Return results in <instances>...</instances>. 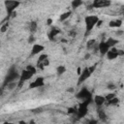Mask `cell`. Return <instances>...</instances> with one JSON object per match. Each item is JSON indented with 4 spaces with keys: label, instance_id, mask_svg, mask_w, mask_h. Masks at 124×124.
Masks as SVG:
<instances>
[{
    "label": "cell",
    "instance_id": "1",
    "mask_svg": "<svg viewBox=\"0 0 124 124\" xmlns=\"http://www.w3.org/2000/svg\"><path fill=\"white\" fill-rule=\"evenodd\" d=\"M20 78V74H18V72L16 71V67L15 66H12L9 70H8V73L4 78V81H3V87H6L9 83L11 82H15L16 80H18Z\"/></svg>",
    "mask_w": 124,
    "mask_h": 124
},
{
    "label": "cell",
    "instance_id": "2",
    "mask_svg": "<svg viewBox=\"0 0 124 124\" xmlns=\"http://www.w3.org/2000/svg\"><path fill=\"white\" fill-rule=\"evenodd\" d=\"M99 17L97 16H87L84 18V22H85V29L86 32L89 33L95 26H97V23L99 21Z\"/></svg>",
    "mask_w": 124,
    "mask_h": 124
},
{
    "label": "cell",
    "instance_id": "3",
    "mask_svg": "<svg viewBox=\"0 0 124 124\" xmlns=\"http://www.w3.org/2000/svg\"><path fill=\"white\" fill-rule=\"evenodd\" d=\"M77 99L79 100L80 102H84V101H92V93L88 90V88L86 87H82L76 95Z\"/></svg>",
    "mask_w": 124,
    "mask_h": 124
},
{
    "label": "cell",
    "instance_id": "4",
    "mask_svg": "<svg viewBox=\"0 0 124 124\" xmlns=\"http://www.w3.org/2000/svg\"><path fill=\"white\" fill-rule=\"evenodd\" d=\"M90 101H84V102H80L77 108V117L78 118H82L86 115L87 111H88V105L90 104Z\"/></svg>",
    "mask_w": 124,
    "mask_h": 124
},
{
    "label": "cell",
    "instance_id": "5",
    "mask_svg": "<svg viewBox=\"0 0 124 124\" xmlns=\"http://www.w3.org/2000/svg\"><path fill=\"white\" fill-rule=\"evenodd\" d=\"M33 76H34V75H33L31 72H29L28 70L24 69V70L21 72V74H20V78H19V79H18V81H17V87H21L22 84H23L26 80L30 79Z\"/></svg>",
    "mask_w": 124,
    "mask_h": 124
},
{
    "label": "cell",
    "instance_id": "6",
    "mask_svg": "<svg viewBox=\"0 0 124 124\" xmlns=\"http://www.w3.org/2000/svg\"><path fill=\"white\" fill-rule=\"evenodd\" d=\"M123 54H124V50L118 49V48H116V47L114 46V47H111V48L108 50V52L107 53V58H108V60H113V59H115V58H117L118 56L123 55Z\"/></svg>",
    "mask_w": 124,
    "mask_h": 124
},
{
    "label": "cell",
    "instance_id": "7",
    "mask_svg": "<svg viewBox=\"0 0 124 124\" xmlns=\"http://www.w3.org/2000/svg\"><path fill=\"white\" fill-rule=\"evenodd\" d=\"M4 4H5V7L7 9L8 15L10 16L15 13V9L19 5V2H17V1H5Z\"/></svg>",
    "mask_w": 124,
    "mask_h": 124
},
{
    "label": "cell",
    "instance_id": "8",
    "mask_svg": "<svg viewBox=\"0 0 124 124\" xmlns=\"http://www.w3.org/2000/svg\"><path fill=\"white\" fill-rule=\"evenodd\" d=\"M91 71H90V69H89V67H85L83 70H82V72H81V74L79 75V77H78V84H81V83H83L90 76H91Z\"/></svg>",
    "mask_w": 124,
    "mask_h": 124
},
{
    "label": "cell",
    "instance_id": "9",
    "mask_svg": "<svg viewBox=\"0 0 124 124\" xmlns=\"http://www.w3.org/2000/svg\"><path fill=\"white\" fill-rule=\"evenodd\" d=\"M45 85V79L43 77H38L36 78L35 80H33L30 84H29V88H40L43 87Z\"/></svg>",
    "mask_w": 124,
    "mask_h": 124
},
{
    "label": "cell",
    "instance_id": "10",
    "mask_svg": "<svg viewBox=\"0 0 124 124\" xmlns=\"http://www.w3.org/2000/svg\"><path fill=\"white\" fill-rule=\"evenodd\" d=\"M109 5H110V1H107V0H95L91 4V7H94V8H105V7H108Z\"/></svg>",
    "mask_w": 124,
    "mask_h": 124
},
{
    "label": "cell",
    "instance_id": "11",
    "mask_svg": "<svg viewBox=\"0 0 124 124\" xmlns=\"http://www.w3.org/2000/svg\"><path fill=\"white\" fill-rule=\"evenodd\" d=\"M98 49L100 51V53L102 55H107V53L108 52V50L110 49V47L108 46V45L106 43V41H103L99 44V46H98Z\"/></svg>",
    "mask_w": 124,
    "mask_h": 124
},
{
    "label": "cell",
    "instance_id": "12",
    "mask_svg": "<svg viewBox=\"0 0 124 124\" xmlns=\"http://www.w3.org/2000/svg\"><path fill=\"white\" fill-rule=\"evenodd\" d=\"M93 102L98 108H101L106 103V97L105 96H101V95H96L93 98Z\"/></svg>",
    "mask_w": 124,
    "mask_h": 124
},
{
    "label": "cell",
    "instance_id": "13",
    "mask_svg": "<svg viewBox=\"0 0 124 124\" xmlns=\"http://www.w3.org/2000/svg\"><path fill=\"white\" fill-rule=\"evenodd\" d=\"M43 50H44V46H43L42 45H38V44H36V45H34V46H32L31 54H32V55L39 54V53H40V52H42Z\"/></svg>",
    "mask_w": 124,
    "mask_h": 124
},
{
    "label": "cell",
    "instance_id": "14",
    "mask_svg": "<svg viewBox=\"0 0 124 124\" xmlns=\"http://www.w3.org/2000/svg\"><path fill=\"white\" fill-rule=\"evenodd\" d=\"M59 33H60V29H59V28H57V27H52V28L50 29L49 33H48V38H49L50 40H53Z\"/></svg>",
    "mask_w": 124,
    "mask_h": 124
},
{
    "label": "cell",
    "instance_id": "15",
    "mask_svg": "<svg viewBox=\"0 0 124 124\" xmlns=\"http://www.w3.org/2000/svg\"><path fill=\"white\" fill-rule=\"evenodd\" d=\"M122 25V20L121 19H115V20H111L108 22V26L112 27V28H119Z\"/></svg>",
    "mask_w": 124,
    "mask_h": 124
},
{
    "label": "cell",
    "instance_id": "16",
    "mask_svg": "<svg viewBox=\"0 0 124 124\" xmlns=\"http://www.w3.org/2000/svg\"><path fill=\"white\" fill-rule=\"evenodd\" d=\"M106 43L108 45V46L111 48V47H114L116 46V44H118V40L114 39V38H108Z\"/></svg>",
    "mask_w": 124,
    "mask_h": 124
},
{
    "label": "cell",
    "instance_id": "17",
    "mask_svg": "<svg viewBox=\"0 0 124 124\" xmlns=\"http://www.w3.org/2000/svg\"><path fill=\"white\" fill-rule=\"evenodd\" d=\"M98 117H99V119H100L101 121H103V122L107 121V119H108L107 114H106L105 111H104L103 109H101V108L98 109Z\"/></svg>",
    "mask_w": 124,
    "mask_h": 124
},
{
    "label": "cell",
    "instance_id": "18",
    "mask_svg": "<svg viewBox=\"0 0 124 124\" xmlns=\"http://www.w3.org/2000/svg\"><path fill=\"white\" fill-rule=\"evenodd\" d=\"M118 103H119V99H118L116 96H115V97H113L112 99H110V100L107 101L108 106H116Z\"/></svg>",
    "mask_w": 124,
    "mask_h": 124
},
{
    "label": "cell",
    "instance_id": "19",
    "mask_svg": "<svg viewBox=\"0 0 124 124\" xmlns=\"http://www.w3.org/2000/svg\"><path fill=\"white\" fill-rule=\"evenodd\" d=\"M71 15H72V12H71V11H68V12L63 13V14L60 16V20H61V21L66 20L68 17H70V16H71Z\"/></svg>",
    "mask_w": 124,
    "mask_h": 124
},
{
    "label": "cell",
    "instance_id": "20",
    "mask_svg": "<svg viewBox=\"0 0 124 124\" xmlns=\"http://www.w3.org/2000/svg\"><path fill=\"white\" fill-rule=\"evenodd\" d=\"M71 5H72V8L77 9V8H78L79 6L82 5V1H80V0H74V1H72Z\"/></svg>",
    "mask_w": 124,
    "mask_h": 124
},
{
    "label": "cell",
    "instance_id": "21",
    "mask_svg": "<svg viewBox=\"0 0 124 124\" xmlns=\"http://www.w3.org/2000/svg\"><path fill=\"white\" fill-rule=\"evenodd\" d=\"M66 72V68H65V66H59V67H57V69H56V73H57V75L58 76H62L64 73Z\"/></svg>",
    "mask_w": 124,
    "mask_h": 124
},
{
    "label": "cell",
    "instance_id": "22",
    "mask_svg": "<svg viewBox=\"0 0 124 124\" xmlns=\"http://www.w3.org/2000/svg\"><path fill=\"white\" fill-rule=\"evenodd\" d=\"M95 44H96V40L95 39H90L89 41H87L86 46H87V48H91L92 46H95Z\"/></svg>",
    "mask_w": 124,
    "mask_h": 124
},
{
    "label": "cell",
    "instance_id": "23",
    "mask_svg": "<svg viewBox=\"0 0 124 124\" xmlns=\"http://www.w3.org/2000/svg\"><path fill=\"white\" fill-rule=\"evenodd\" d=\"M26 70H28L29 72H31L33 75H35L36 74V72H37V68L35 67V66H33V65H28V66H26V68H25Z\"/></svg>",
    "mask_w": 124,
    "mask_h": 124
},
{
    "label": "cell",
    "instance_id": "24",
    "mask_svg": "<svg viewBox=\"0 0 124 124\" xmlns=\"http://www.w3.org/2000/svg\"><path fill=\"white\" fill-rule=\"evenodd\" d=\"M29 29H30V31L35 32V31H36V29H37V23H36L35 21L30 22V23H29Z\"/></svg>",
    "mask_w": 124,
    "mask_h": 124
},
{
    "label": "cell",
    "instance_id": "25",
    "mask_svg": "<svg viewBox=\"0 0 124 124\" xmlns=\"http://www.w3.org/2000/svg\"><path fill=\"white\" fill-rule=\"evenodd\" d=\"M16 85H17V82H11V83H9L6 87H7V89L8 90H13V89H15L16 87Z\"/></svg>",
    "mask_w": 124,
    "mask_h": 124
},
{
    "label": "cell",
    "instance_id": "26",
    "mask_svg": "<svg viewBox=\"0 0 124 124\" xmlns=\"http://www.w3.org/2000/svg\"><path fill=\"white\" fill-rule=\"evenodd\" d=\"M47 59V54H41L39 56V59H38V62L37 63H41V62H44L45 60Z\"/></svg>",
    "mask_w": 124,
    "mask_h": 124
},
{
    "label": "cell",
    "instance_id": "27",
    "mask_svg": "<svg viewBox=\"0 0 124 124\" xmlns=\"http://www.w3.org/2000/svg\"><path fill=\"white\" fill-rule=\"evenodd\" d=\"M8 27H9V23H8V22H6V23H3V24L1 25V28H0L1 32H2V33L6 32V30L8 29Z\"/></svg>",
    "mask_w": 124,
    "mask_h": 124
},
{
    "label": "cell",
    "instance_id": "28",
    "mask_svg": "<svg viewBox=\"0 0 124 124\" xmlns=\"http://www.w3.org/2000/svg\"><path fill=\"white\" fill-rule=\"evenodd\" d=\"M67 113L68 114H76L77 113V108H69L67 109Z\"/></svg>",
    "mask_w": 124,
    "mask_h": 124
},
{
    "label": "cell",
    "instance_id": "29",
    "mask_svg": "<svg viewBox=\"0 0 124 124\" xmlns=\"http://www.w3.org/2000/svg\"><path fill=\"white\" fill-rule=\"evenodd\" d=\"M84 124H98V121H97L96 119L91 118V119H87Z\"/></svg>",
    "mask_w": 124,
    "mask_h": 124
},
{
    "label": "cell",
    "instance_id": "30",
    "mask_svg": "<svg viewBox=\"0 0 124 124\" xmlns=\"http://www.w3.org/2000/svg\"><path fill=\"white\" fill-rule=\"evenodd\" d=\"M116 86L113 84V83H109V84H108V89H114Z\"/></svg>",
    "mask_w": 124,
    "mask_h": 124
},
{
    "label": "cell",
    "instance_id": "31",
    "mask_svg": "<svg viewBox=\"0 0 124 124\" xmlns=\"http://www.w3.org/2000/svg\"><path fill=\"white\" fill-rule=\"evenodd\" d=\"M123 33H124V31H123V30H118V31H116V32H115L116 36H120V35H122Z\"/></svg>",
    "mask_w": 124,
    "mask_h": 124
},
{
    "label": "cell",
    "instance_id": "32",
    "mask_svg": "<svg viewBox=\"0 0 124 124\" xmlns=\"http://www.w3.org/2000/svg\"><path fill=\"white\" fill-rule=\"evenodd\" d=\"M34 40H35V39H34V37H33V36H30V37H29V39H28V43H29V44H31V43H33V42H34Z\"/></svg>",
    "mask_w": 124,
    "mask_h": 124
},
{
    "label": "cell",
    "instance_id": "33",
    "mask_svg": "<svg viewBox=\"0 0 124 124\" xmlns=\"http://www.w3.org/2000/svg\"><path fill=\"white\" fill-rule=\"evenodd\" d=\"M51 23H52V19H51V18L46 19V24H47V25H50Z\"/></svg>",
    "mask_w": 124,
    "mask_h": 124
},
{
    "label": "cell",
    "instance_id": "34",
    "mask_svg": "<svg viewBox=\"0 0 124 124\" xmlns=\"http://www.w3.org/2000/svg\"><path fill=\"white\" fill-rule=\"evenodd\" d=\"M74 91H75V90H74L73 87H70V88L67 89V92H70V93H74Z\"/></svg>",
    "mask_w": 124,
    "mask_h": 124
},
{
    "label": "cell",
    "instance_id": "35",
    "mask_svg": "<svg viewBox=\"0 0 124 124\" xmlns=\"http://www.w3.org/2000/svg\"><path fill=\"white\" fill-rule=\"evenodd\" d=\"M102 23H103V20H101V19H100V20L98 21V23H97V26H100V25H102Z\"/></svg>",
    "mask_w": 124,
    "mask_h": 124
},
{
    "label": "cell",
    "instance_id": "36",
    "mask_svg": "<svg viewBox=\"0 0 124 124\" xmlns=\"http://www.w3.org/2000/svg\"><path fill=\"white\" fill-rule=\"evenodd\" d=\"M89 57H90V54L89 53H86V55L84 56V59H88Z\"/></svg>",
    "mask_w": 124,
    "mask_h": 124
},
{
    "label": "cell",
    "instance_id": "37",
    "mask_svg": "<svg viewBox=\"0 0 124 124\" xmlns=\"http://www.w3.org/2000/svg\"><path fill=\"white\" fill-rule=\"evenodd\" d=\"M18 124H27V123H26L25 121H19V122H18Z\"/></svg>",
    "mask_w": 124,
    "mask_h": 124
},
{
    "label": "cell",
    "instance_id": "38",
    "mask_svg": "<svg viewBox=\"0 0 124 124\" xmlns=\"http://www.w3.org/2000/svg\"><path fill=\"white\" fill-rule=\"evenodd\" d=\"M29 124H35V121H34V120H31V121L29 122Z\"/></svg>",
    "mask_w": 124,
    "mask_h": 124
},
{
    "label": "cell",
    "instance_id": "39",
    "mask_svg": "<svg viewBox=\"0 0 124 124\" xmlns=\"http://www.w3.org/2000/svg\"><path fill=\"white\" fill-rule=\"evenodd\" d=\"M3 124H14V123H12V122H8V121H7V122H5V123H3Z\"/></svg>",
    "mask_w": 124,
    "mask_h": 124
},
{
    "label": "cell",
    "instance_id": "40",
    "mask_svg": "<svg viewBox=\"0 0 124 124\" xmlns=\"http://www.w3.org/2000/svg\"><path fill=\"white\" fill-rule=\"evenodd\" d=\"M123 15H124V7H123Z\"/></svg>",
    "mask_w": 124,
    "mask_h": 124
}]
</instances>
